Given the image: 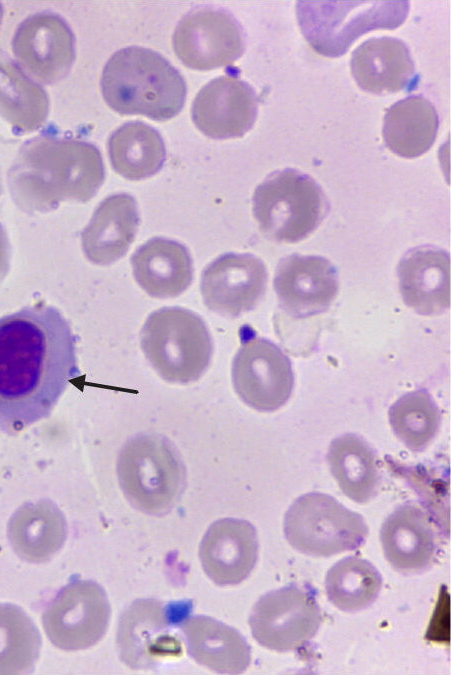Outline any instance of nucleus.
Listing matches in <instances>:
<instances>
[{
    "mask_svg": "<svg viewBox=\"0 0 451 675\" xmlns=\"http://www.w3.org/2000/svg\"><path fill=\"white\" fill-rule=\"evenodd\" d=\"M110 605L103 588L94 581L75 580L62 588L42 616L44 631L59 649H87L102 639L108 628Z\"/></svg>",
    "mask_w": 451,
    "mask_h": 675,
    "instance_id": "nucleus-12",
    "label": "nucleus"
},
{
    "mask_svg": "<svg viewBox=\"0 0 451 675\" xmlns=\"http://www.w3.org/2000/svg\"><path fill=\"white\" fill-rule=\"evenodd\" d=\"M235 392L249 407L273 412L290 398L294 373L288 356L249 326L241 329V346L231 368Z\"/></svg>",
    "mask_w": 451,
    "mask_h": 675,
    "instance_id": "nucleus-10",
    "label": "nucleus"
},
{
    "mask_svg": "<svg viewBox=\"0 0 451 675\" xmlns=\"http://www.w3.org/2000/svg\"><path fill=\"white\" fill-rule=\"evenodd\" d=\"M274 290L280 307L290 316L308 318L326 311L339 286L335 266L326 258L293 254L276 267Z\"/></svg>",
    "mask_w": 451,
    "mask_h": 675,
    "instance_id": "nucleus-16",
    "label": "nucleus"
},
{
    "mask_svg": "<svg viewBox=\"0 0 451 675\" xmlns=\"http://www.w3.org/2000/svg\"><path fill=\"white\" fill-rule=\"evenodd\" d=\"M107 149L113 169L128 180L155 175L166 159L160 133L141 121H130L118 127L109 137Z\"/></svg>",
    "mask_w": 451,
    "mask_h": 675,
    "instance_id": "nucleus-28",
    "label": "nucleus"
},
{
    "mask_svg": "<svg viewBox=\"0 0 451 675\" xmlns=\"http://www.w3.org/2000/svg\"><path fill=\"white\" fill-rule=\"evenodd\" d=\"M404 303L425 316L450 307V256L434 246H419L403 255L397 268Z\"/></svg>",
    "mask_w": 451,
    "mask_h": 675,
    "instance_id": "nucleus-20",
    "label": "nucleus"
},
{
    "mask_svg": "<svg viewBox=\"0 0 451 675\" xmlns=\"http://www.w3.org/2000/svg\"><path fill=\"white\" fill-rule=\"evenodd\" d=\"M140 218L135 199L127 193L108 196L81 232L85 257L97 265L122 258L135 239Z\"/></svg>",
    "mask_w": 451,
    "mask_h": 675,
    "instance_id": "nucleus-22",
    "label": "nucleus"
},
{
    "mask_svg": "<svg viewBox=\"0 0 451 675\" xmlns=\"http://www.w3.org/2000/svg\"><path fill=\"white\" fill-rule=\"evenodd\" d=\"M49 99L41 85L0 53V115L18 134L39 129L46 121Z\"/></svg>",
    "mask_w": 451,
    "mask_h": 675,
    "instance_id": "nucleus-29",
    "label": "nucleus"
},
{
    "mask_svg": "<svg viewBox=\"0 0 451 675\" xmlns=\"http://www.w3.org/2000/svg\"><path fill=\"white\" fill-rule=\"evenodd\" d=\"M254 526L242 519L223 518L204 534L199 557L206 575L219 586L237 585L253 570L258 558Z\"/></svg>",
    "mask_w": 451,
    "mask_h": 675,
    "instance_id": "nucleus-18",
    "label": "nucleus"
},
{
    "mask_svg": "<svg viewBox=\"0 0 451 675\" xmlns=\"http://www.w3.org/2000/svg\"><path fill=\"white\" fill-rule=\"evenodd\" d=\"M258 99L254 89L234 75L220 76L197 93L191 108L195 126L213 139L242 137L254 125Z\"/></svg>",
    "mask_w": 451,
    "mask_h": 675,
    "instance_id": "nucleus-17",
    "label": "nucleus"
},
{
    "mask_svg": "<svg viewBox=\"0 0 451 675\" xmlns=\"http://www.w3.org/2000/svg\"><path fill=\"white\" fill-rule=\"evenodd\" d=\"M382 588V576L369 561L348 556L335 563L327 572L325 591L329 601L339 610L349 613L369 607Z\"/></svg>",
    "mask_w": 451,
    "mask_h": 675,
    "instance_id": "nucleus-30",
    "label": "nucleus"
},
{
    "mask_svg": "<svg viewBox=\"0 0 451 675\" xmlns=\"http://www.w3.org/2000/svg\"><path fill=\"white\" fill-rule=\"evenodd\" d=\"M172 45L188 68L212 70L231 65L242 56L245 35L230 12L201 7L188 12L178 22Z\"/></svg>",
    "mask_w": 451,
    "mask_h": 675,
    "instance_id": "nucleus-13",
    "label": "nucleus"
},
{
    "mask_svg": "<svg viewBox=\"0 0 451 675\" xmlns=\"http://www.w3.org/2000/svg\"><path fill=\"white\" fill-rule=\"evenodd\" d=\"M11 257V246L4 227L0 224V283L6 277Z\"/></svg>",
    "mask_w": 451,
    "mask_h": 675,
    "instance_id": "nucleus-33",
    "label": "nucleus"
},
{
    "mask_svg": "<svg viewBox=\"0 0 451 675\" xmlns=\"http://www.w3.org/2000/svg\"><path fill=\"white\" fill-rule=\"evenodd\" d=\"M380 541L386 560L400 573H421L434 562L435 535L427 514L416 505L396 508L381 526Z\"/></svg>",
    "mask_w": 451,
    "mask_h": 675,
    "instance_id": "nucleus-21",
    "label": "nucleus"
},
{
    "mask_svg": "<svg viewBox=\"0 0 451 675\" xmlns=\"http://www.w3.org/2000/svg\"><path fill=\"white\" fill-rule=\"evenodd\" d=\"M120 487L139 511L163 516L179 501L186 487V469L174 444L154 433L130 438L117 459Z\"/></svg>",
    "mask_w": 451,
    "mask_h": 675,
    "instance_id": "nucleus-4",
    "label": "nucleus"
},
{
    "mask_svg": "<svg viewBox=\"0 0 451 675\" xmlns=\"http://www.w3.org/2000/svg\"><path fill=\"white\" fill-rule=\"evenodd\" d=\"M252 206L261 232L284 243L309 236L329 209L320 185L309 175L291 168L268 175L256 187Z\"/></svg>",
    "mask_w": 451,
    "mask_h": 675,
    "instance_id": "nucleus-7",
    "label": "nucleus"
},
{
    "mask_svg": "<svg viewBox=\"0 0 451 675\" xmlns=\"http://www.w3.org/2000/svg\"><path fill=\"white\" fill-rule=\"evenodd\" d=\"M330 471L342 492L357 503H366L378 492L380 471L370 445L356 434H344L330 443Z\"/></svg>",
    "mask_w": 451,
    "mask_h": 675,
    "instance_id": "nucleus-27",
    "label": "nucleus"
},
{
    "mask_svg": "<svg viewBox=\"0 0 451 675\" xmlns=\"http://www.w3.org/2000/svg\"><path fill=\"white\" fill-rule=\"evenodd\" d=\"M75 37L68 23L50 11L23 20L12 38V52L21 67L40 83L51 85L70 72L76 55Z\"/></svg>",
    "mask_w": 451,
    "mask_h": 675,
    "instance_id": "nucleus-14",
    "label": "nucleus"
},
{
    "mask_svg": "<svg viewBox=\"0 0 451 675\" xmlns=\"http://www.w3.org/2000/svg\"><path fill=\"white\" fill-rule=\"evenodd\" d=\"M130 261L136 282L151 297H177L192 283V258L178 241L151 238L134 251Z\"/></svg>",
    "mask_w": 451,
    "mask_h": 675,
    "instance_id": "nucleus-23",
    "label": "nucleus"
},
{
    "mask_svg": "<svg viewBox=\"0 0 451 675\" xmlns=\"http://www.w3.org/2000/svg\"><path fill=\"white\" fill-rule=\"evenodd\" d=\"M140 345L158 375L179 384L199 380L213 354V341L204 320L179 306L152 312L141 329Z\"/></svg>",
    "mask_w": 451,
    "mask_h": 675,
    "instance_id": "nucleus-5",
    "label": "nucleus"
},
{
    "mask_svg": "<svg viewBox=\"0 0 451 675\" xmlns=\"http://www.w3.org/2000/svg\"><path fill=\"white\" fill-rule=\"evenodd\" d=\"M283 528L294 549L316 557L355 550L365 543L368 535L360 514L319 492L298 497L286 511Z\"/></svg>",
    "mask_w": 451,
    "mask_h": 675,
    "instance_id": "nucleus-8",
    "label": "nucleus"
},
{
    "mask_svg": "<svg viewBox=\"0 0 451 675\" xmlns=\"http://www.w3.org/2000/svg\"><path fill=\"white\" fill-rule=\"evenodd\" d=\"M1 193H2V185H1V181H0V196H1Z\"/></svg>",
    "mask_w": 451,
    "mask_h": 675,
    "instance_id": "nucleus-35",
    "label": "nucleus"
},
{
    "mask_svg": "<svg viewBox=\"0 0 451 675\" xmlns=\"http://www.w3.org/2000/svg\"><path fill=\"white\" fill-rule=\"evenodd\" d=\"M389 423L395 436L411 451L427 448L438 433L440 410L425 389L408 392L389 408Z\"/></svg>",
    "mask_w": 451,
    "mask_h": 675,
    "instance_id": "nucleus-31",
    "label": "nucleus"
},
{
    "mask_svg": "<svg viewBox=\"0 0 451 675\" xmlns=\"http://www.w3.org/2000/svg\"><path fill=\"white\" fill-rule=\"evenodd\" d=\"M67 534L61 511L49 501L21 507L8 525L9 542L23 560L41 563L62 547Z\"/></svg>",
    "mask_w": 451,
    "mask_h": 675,
    "instance_id": "nucleus-26",
    "label": "nucleus"
},
{
    "mask_svg": "<svg viewBox=\"0 0 451 675\" xmlns=\"http://www.w3.org/2000/svg\"><path fill=\"white\" fill-rule=\"evenodd\" d=\"M105 179L99 149L84 140L43 133L26 141L7 172L14 203L29 214L63 201L91 200Z\"/></svg>",
    "mask_w": 451,
    "mask_h": 675,
    "instance_id": "nucleus-2",
    "label": "nucleus"
},
{
    "mask_svg": "<svg viewBox=\"0 0 451 675\" xmlns=\"http://www.w3.org/2000/svg\"><path fill=\"white\" fill-rule=\"evenodd\" d=\"M352 76L358 87L373 94L411 91L419 76L410 50L395 37H373L364 41L352 53Z\"/></svg>",
    "mask_w": 451,
    "mask_h": 675,
    "instance_id": "nucleus-19",
    "label": "nucleus"
},
{
    "mask_svg": "<svg viewBox=\"0 0 451 675\" xmlns=\"http://www.w3.org/2000/svg\"><path fill=\"white\" fill-rule=\"evenodd\" d=\"M267 280V269L261 259L249 253L228 252L203 269L200 291L209 310L236 318L258 305Z\"/></svg>",
    "mask_w": 451,
    "mask_h": 675,
    "instance_id": "nucleus-15",
    "label": "nucleus"
},
{
    "mask_svg": "<svg viewBox=\"0 0 451 675\" xmlns=\"http://www.w3.org/2000/svg\"><path fill=\"white\" fill-rule=\"evenodd\" d=\"M182 630L189 655L200 665L221 674L244 672L251 647L235 628L204 615L187 616Z\"/></svg>",
    "mask_w": 451,
    "mask_h": 675,
    "instance_id": "nucleus-24",
    "label": "nucleus"
},
{
    "mask_svg": "<svg viewBox=\"0 0 451 675\" xmlns=\"http://www.w3.org/2000/svg\"><path fill=\"white\" fill-rule=\"evenodd\" d=\"M300 30L319 54L339 57L361 35L395 29L409 13L408 1H298Z\"/></svg>",
    "mask_w": 451,
    "mask_h": 675,
    "instance_id": "nucleus-6",
    "label": "nucleus"
},
{
    "mask_svg": "<svg viewBox=\"0 0 451 675\" xmlns=\"http://www.w3.org/2000/svg\"><path fill=\"white\" fill-rule=\"evenodd\" d=\"M2 18H3V8H2V5L0 3V27H1V23H2Z\"/></svg>",
    "mask_w": 451,
    "mask_h": 675,
    "instance_id": "nucleus-34",
    "label": "nucleus"
},
{
    "mask_svg": "<svg viewBox=\"0 0 451 675\" xmlns=\"http://www.w3.org/2000/svg\"><path fill=\"white\" fill-rule=\"evenodd\" d=\"M439 118L434 105L422 95H411L391 105L383 119L387 148L404 158L426 153L435 142Z\"/></svg>",
    "mask_w": 451,
    "mask_h": 675,
    "instance_id": "nucleus-25",
    "label": "nucleus"
},
{
    "mask_svg": "<svg viewBox=\"0 0 451 675\" xmlns=\"http://www.w3.org/2000/svg\"><path fill=\"white\" fill-rule=\"evenodd\" d=\"M80 375L76 337L42 302L0 318V429L16 434L47 418Z\"/></svg>",
    "mask_w": 451,
    "mask_h": 675,
    "instance_id": "nucleus-1",
    "label": "nucleus"
},
{
    "mask_svg": "<svg viewBox=\"0 0 451 675\" xmlns=\"http://www.w3.org/2000/svg\"><path fill=\"white\" fill-rule=\"evenodd\" d=\"M106 104L122 115H144L156 121L176 116L186 98L180 72L159 53L140 46L116 51L100 78Z\"/></svg>",
    "mask_w": 451,
    "mask_h": 675,
    "instance_id": "nucleus-3",
    "label": "nucleus"
},
{
    "mask_svg": "<svg viewBox=\"0 0 451 675\" xmlns=\"http://www.w3.org/2000/svg\"><path fill=\"white\" fill-rule=\"evenodd\" d=\"M321 621L314 593L296 584L260 597L249 616L253 638L261 646L277 652L295 651L309 643Z\"/></svg>",
    "mask_w": 451,
    "mask_h": 675,
    "instance_id": "nucleus-11",
    "label": "nucleus"
},
{
    "mask_svg": "<svg viewBox=\"0 0 451 675\" xmlns=\"http://www.w3.org/2000/svg\"><path fill=\"white\" fill-rule=\"evenodd\" d=\"M191 601H134L122 613L117 629L121 660L135 670L151 669L160 661L178 657L182 644L173 632L189 616Z\"/></svg>",
    "mask_w": 451,
    "mask_h": 675,
    "instance_id": "nucleus-9",
    "label": "nucleus"
},
{
    "mask_svg": "<svg viewBox=\"0 0 451 675\" xmlns=\"http://www.w3.org/2000/svg\"><path fill=\"white\" fill-rule=\"evenodd\" d=\"M41 647L39 631L18 606L0 604V674L30 673Z\"/></svg>",
    "mask_w": 451,
    "mask_h": 675,
    "instance_id": "nucleus-32",
    "label": "nucleus"
}]
</instances>
